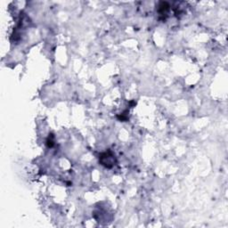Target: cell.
Here are the masks:
<instances>
[{
  "mask_svg": "<svg viewBox=\"0 0 228 228\" xmlns=\"http://www.w3.org/2000/svg\"><path fill=\"white\" fill-rule=\"evenodd\" d=\"M99 161H100L101 164L103 166L109 168H112L114 165V162H115L113 154L111 152H106L104 153H102Z\"/></svg>",
  "mask_w": 228,
  "mask_h": 228,
  "instance_id": "1",
  "label": "cell"
},
{
  "mask_svg": "<svg viewBox=\"0 0 228 228\" xmlns=\"http://www.w3.org/2000/svg\"><path fill=\"white\" fill-rule=\"evenodd\" d=\"M50 136L48 137V139H47V145H48V147H52L53 145H54V135H49Z\"/></svg>",
  "mask_w": 228,
  "mask_h": 228,
  "instance_id": "2",
  "label": "cell"
}]
</instances>
